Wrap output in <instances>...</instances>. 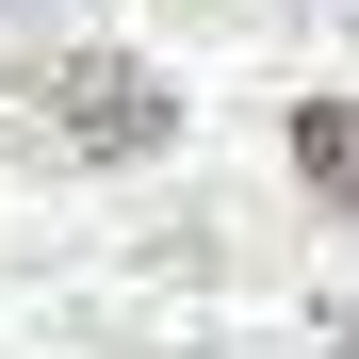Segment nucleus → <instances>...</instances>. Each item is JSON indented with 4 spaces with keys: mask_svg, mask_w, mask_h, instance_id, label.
<instances>
[{
    "mask_svg": "<svg viewBox=\"0 0 359 359\" xmlns=\"http://www.w3.org/2000/svg\"><path fill=\"white\" fill-rule=\"evenodd\" d=\"M17 98H33V131H49V147H82V163H147V147L180 131V98L131 66V49H33Z\"/></svg>",
    "mask_w": 359,
    "mask_h": 359,
    "instance_id": "nucleus-1",
    "label": "nucleus"
},
{
    "mask_svg": "<svg viewBox=\"0 0 359 359\" xmlns=\"http://www.w3.org/2000/svg\"><path fill=\"white\" fill-rule=\"evenodd\" d=\"M294 180L359 229V98H294Z\"/></svg>",
    "mask_w": 359,
    "mask_h": 359,
    "instance_id": "nucleus-2",
    "label": "nucleus"
},
{
    "mask_svg": "<svg viewBox=\"0 0 359 359\" xmlns=\"http://www.w3.org/2000/svg\"><path fill=\"white\" fill-rule=\"evenodd\" d=\"M327 359H359V327H343V343H327Z\"/></svg>",
    "mask_w": 359,
    "mask_h": 359,
    "instance_id": "nucleus-3",
    "label": "nucleus"
}]
</instances>
